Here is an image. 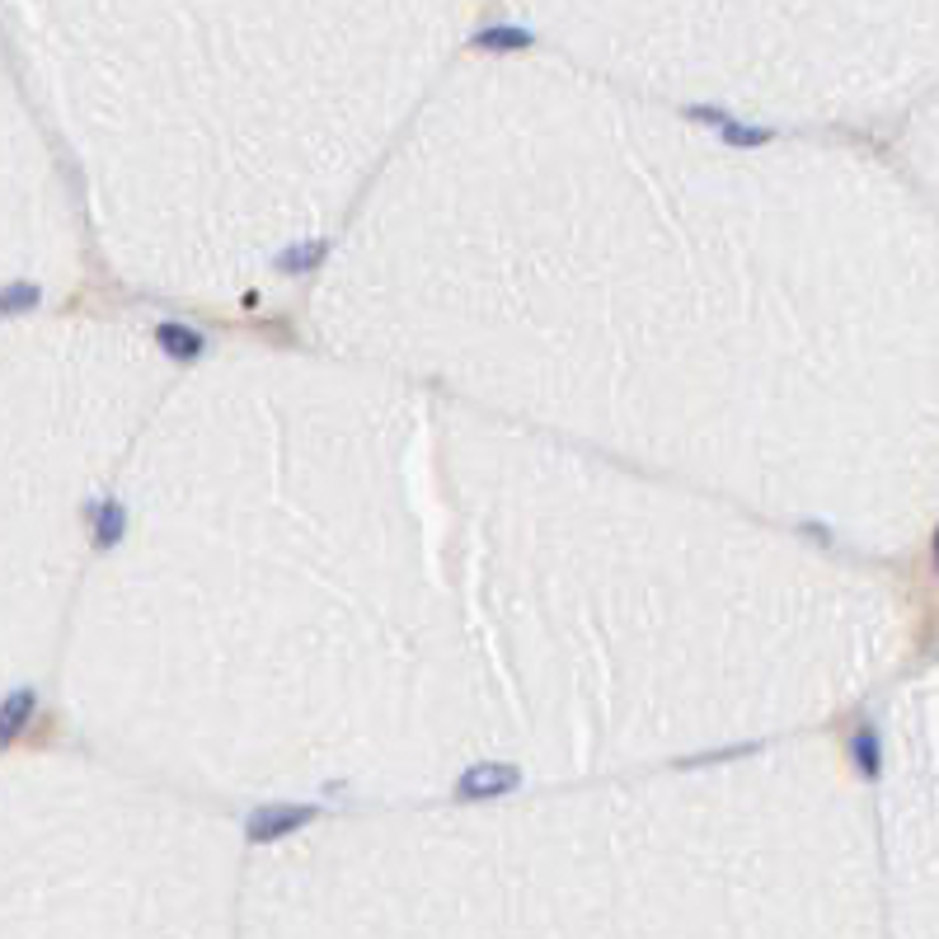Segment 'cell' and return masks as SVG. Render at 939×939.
<instances>
[{
	"mask_svg": "<svg viewBox=\"0 0 939 939\" xmlns=\"http://www.w3.org/2000/svg\"><path fill=\"white\" fill-rule=\"evenodd\" d=\"M24 709H29V691H15L5 705H0V742L10 738L19 724H24Z\"/></svg>",
	"mask_w": 939,
	"mask_h": 939,
	"instance_id": "obj_1",
	"label": "cell"
}]
</instances>
